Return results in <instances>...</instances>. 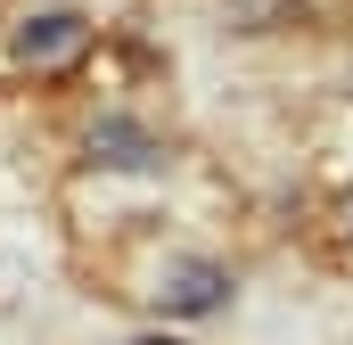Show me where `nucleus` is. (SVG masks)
<instances>
[{
	"label": "nucleus",
	"instance_id": "obj_2",
	"mask_svg": "<svg viewBox=\"0 0 353 345\" xmlns=\"http://www.w3.org/2000/svg\"><path fill=\"white\" fill-rule=\"evenodd\" d=\"M222 296H230V271H222V263H181L173 279L157 288V304H165V313H189V321H197V313H214Z\"/></svg>",
	"mask_w": 353,
	"mask_h": 345
},
{
	"label": "nucleus",
	"instance_id": "obj_3",
	"mask_svg": "<svg viewBox=\"0 0 353 345\" xmlns=\"http://www.w3.org/2000/svg\"><path fill=\"white\" fill-rule=\"evenodd\" d=\"M157 157H165V148H157V140H148L140 124H123V115H107V124L90 132V165H115V172H148Z\"/></svg>",
	"mask_w": 353,
	"mask_h": 345
},
{
	"label": "nucleus",
	"instance_id": "obj_1",
	"mask_svg": "<svg viewBox=\"0 0 353 345\" xmlns=\"http://www.w3.org/2000/svg\"><path fill=\"white\" fill-rule=\"evenodd\" d=\"M83 17H74V8H41V17H25V25H17V58H25V66H58V58H74V50H83Z\"/></svg>",
	"mask_w": 353,
	"mask_h": 345
}]
</instances>
